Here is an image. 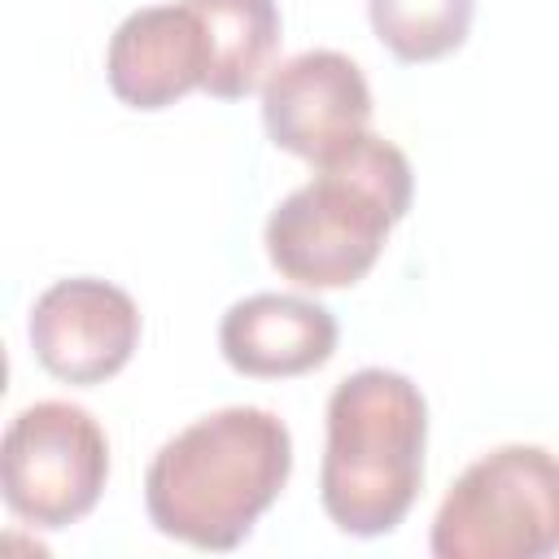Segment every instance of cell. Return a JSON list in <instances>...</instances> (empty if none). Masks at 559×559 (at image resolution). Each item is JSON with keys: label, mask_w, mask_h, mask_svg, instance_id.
<instances>
[{"label": "cell", "mask_w": 559, "mask_h": 559, "mask_svg": "<svg viewBox=\"0 0 559 559\" xmlns=\"http://www.w3.org/2000/svg\"><path fill=\"white\" fill-rule=\"evenodd\" d=\"M293 437L275 411L223 406L175 432L144 472V507L157 533L197 550H236L284 493Z\"/></svg>", "instance_id": "obj_1"}, {"label": "cell", "mask_w": 559, "mask_h": 559, "mask_svg": "<svg viewBox=\"0 0 559 559\" xmlns=\"http://www.w3.org/2000/svg\"><path fill=\"white\" fill-rule=\"evenodd\" d=\"M415 175L406 153L384 135H358L314 166L266 218L271 266L301 288H349L384 253L389 231L411 214Z\"/></svg>", "instance_id": "obj_2"}, {"label": "cell", "mask_w": 559, "mask_h": 559, "mask_svg": "<svg viewBox=\"0 0 559 559\" xmlns=\"http://www.w3.org/2000/svg\"><path fill=\"white\" fill-rule=\"evenodd\" d=\"M428 445V402L419 384L389 367L345 376L328 397V445L319 502L349 537L393 533L419 498Z\"/></svg>", "instance_id": "obj_3"}, {"label": "cell", "mask_w": 559, "mask_h": 559, "mask_svg": "<svg viewBox=\"0 0 559 559\" xmlns=\"http://www.w3.org/2000/svg\"><path fill=\"white\" fill-rule=\"evenodd\" d=\"M437 559H546L559 550V454L498 445L480 454L441 498Z\"/></svg>", "instance_id": "obj_4"}, {"label": "cell", "mask_w": 559, "mask_h": 559, "mask_svg": "<svg viewBox=\"0 0 559 559\" xmlns=\"http://www.w3.org/2000/svg\"><path fill=\"white\" fill-rule=\"evenodd\" d=\"M109 480V441L92 411L74 402H35L17 411L0 441L4 507L31 528H70Z\"/></svg>", "instance_id": "obj_5"}, {"label": "cell", "mask_w": 559, "mask_h": 559, "mask_svg": "<svg viewBox=\"0 0 559 559\" xmlns=\"http://www.w3.org/2000/svg\"><path fill=\"white\" fill-rule=\"evenodd\" d=\"M262 122L275 148L310 166L336 157L371 127V87L336 48H310L275 66L262 83Z\"/></svg>", "instance_id": "obj_6"}, {"label": "cell", "mask_w": 559, "mask_h": 559, "mask_svg": "<svg viewBox=\"0 0 559 559\" xmlns=\"http://www.w3.org/2000/svg\"><path fill=\"white\" fill-rule=\"evenodd\" d=\"M35 362L66 384L118 376L140 345V306L109 280L74 275L48 284L26 319Z\"/></svg>", "instance_id": "obj_7"}, {"label": "cell", "mask_w": 559, "mask_h": 559, "mask_svg": "<svg viewBox=\"0 0 559 559\" xmlns=\"http://www.w3.org/2000/svg\"><path fill=\"white\" fill-rule=\"evenodd\" d=\"M205 31L192 4H148L118 22L105 52L109 92L131 109H166L205 87Z\"/></svg>", "instance_id": "obj_8"}, {"label": "cell", "mask_w": 559, "mask_h": 559, "mask_svg": "<svg viewBox=\"0 0 559 559\" xmlns=\"http://www.w3.org/2000/svg\"><path fill=\"white\" fill-rule=\"evenodd\" d=\"M336 314L293 293H253L218 323L227 367L253 380H288L323 367L336 354Z\"/></svg>", "instance_id": "obj_9"}, {"label": "cell", "mask_w": 559, "mask_h": 559, "mask_svg": "<svg viewBox=\"0 0 559 559\" xmlns=\"http://www.w3.org/2000/svg\"><path fill=\"white\" fill-rule=\"evenodd\" d=\"M205 31V87L214 100H240L266 83L280 48L275 0H188Z\"/></svg>", "instance_id": "obj_10"}, {"label": "cell", "mask_w": 559, "mask_h": 559, "mask_svg": "<svg viewBox=\"0 0 559 559\" xmlns=\"http://www.w3.org/2000/svg\"><path fill=\"white\" fill-rule=\"evenodd\" d=\"M476 0H367L376 39L406 66L441 61L463 48Z\"/></svg>", "instance_id": "obj_11"}]
</instances>
